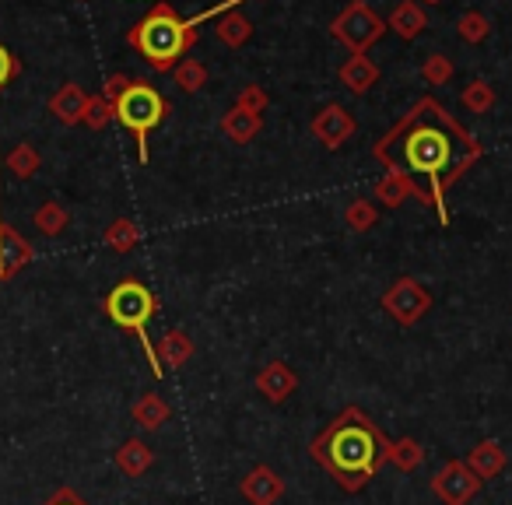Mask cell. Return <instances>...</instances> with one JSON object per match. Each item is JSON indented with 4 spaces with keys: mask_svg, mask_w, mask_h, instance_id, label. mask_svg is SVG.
I'll list each match as a JSON object with an SVG mask.
<instances>
[{
    "mask_svg": "<svg viewBox=\"0 0 512 505\" xmlns=\"http://www.w3.org/2000/svg\"><path fill=\"white\" fill-rule=\"evenodd\" d=\"M232 4H235V8H239V4H242V0H232Z\"/></svg>",
    "mask_w": 512,
    "mask_h": 505,
    "instance_id": "cell-37",
    "label": "cell"
},
{
    "mask_svg": "<svg viewBox=\"0 0 512 505\" xmlns=\"http://www.w3.org/2000/svg\"><path fill=\"white\" fill-rule=\"evenodd\" d=\"M309 130H313V137L323 144V148L337 151L344 141H348V137H355L358 123H355V116H351L348 109L337 106V102H330V106H323L320 113L313 116Z\"/></svg>",
    "mask_w": 512,
    "mask_h": 505,
    "instance_id": "cell-9",
    "label": "cell"
},
{
    "mask_svg": "<svg viewBox=\"0 0 512 505\" xmlns=\"http://www.w3.org/2000/svg\"><path fill=\"white\" fill-rule=\"evenodd\" d=\"M32 264V242L22 239L8 221H0V281H11Z\"/></svg>",
    "mask_w": 512,
    "mask_h": 505,
    "instance_id": "cell-10",
    "label": "cell"
},
{
    "mask_svg": "<svg viewBox=\"0 0 512 505\" xmlns=\"http://www.w3.org/2000/svg\"><path fill=\"white\" fill-rule=\"evenodd\" d=\"M460 102L470 109V113H488L491 106H495V88L488 85V81H470L467 88H463V95H460Z\"/></svg>",
    "mask_w": 512,
    "mask_h": 505,
    "instance_id": "cell-31",
    "label": "cell"
},
{
    "mask_svg": "<svg viewBox=\"0 0 512 505\" xmlns=\"http://www.w3.org/2000/svg\"><path fill=\"white\" fill-rule=\"evenodd\" d=\"M155 355L162 365H172V369H179V365H186L193 358V341L190 334H183V330H169V334L162 337V341L155 344Z\"/></svg>",
    "mask_w": 512,
    "mask_h": 505,
    "instance_id": "cell-21",
    "label": "cell"
},
{
    "mask_svg": "<svg viewBox=\"0 0 512 505\" xmlns=\"http://www.w3.org/2000/svg\"><path fill=\"white\" fill-rule=\"evenodd\" d=\"M372 155L386 172L411 179L435 207L439 225H449V186L467 176V169L484 155V148L467 127H460V120L446 113L442 102L425 95L414 102L411 113H404L379 137Z\"/></svg>",
    "mask_w": 512,
    "mask_h": 505,
    "instance_id": "cell-1",
    "label": "cell"
},
{
    "mask_svg": "<svg viewBox=\"0 0 512 505\" xmlns=\"http://www.w3.org/2000/svg\"><path fill=\"white\" fill-rule=\"evenodd\" d=\"M467 467L474 470L481 481H491V477H498L505 470V449L498 446V442H477V446L470 449Z\"/></svg>",
    "mask_w": 512,
    "mask_h": 505,
    "instance_id": "cell-17",
    "label": "cell"
},
{
    "mask_svg": "<svg viewBox=\"0 0 512 505\" xmlns=\"http://www.w3.org/2000/svg\"><path fill=\"white\" fill-rule=\"evenodd\" d=\"M85 106H88V92L81 85H74V81L60 85L50 99V113L57 116L64 127H78L81 116H85Z\"/></svg>",
    "mask_w": 512,
    "mask_h": 505,
    "instance_id": "cell-12",
    "label": "cell"
},
{
    "mask_svg": "<svg viewBox=\"0 0 512 505\" xmlns=\"http://www.w3.org/2000/svg\"><path fill=\"white\" fill-rule=\"evenodd\" d=\"M242 495L249 505H274L285 495V481L278 477V470L271 467H253L242 477Z\"/></svg>",
    "mask_w": 512,
    "mask_h": 505,
    "instance_id": "cell-11",
    "label": "cell"
},
{
    "mask_svg": "<svg viewBox=\"0 0 512 505\" xmlns=\"http://www.w3.org/2000/svg\"><path fill=\"white\" fill-rule=\"evenodd\" d=\"M488 32H491V22L481 15V11H467V15L456 18V36H460L463 43H470V46L484 43Z\"/></svg>",
    "mask_w": 512,
    "mask_h": 505,
    "instance_id": "cell-29",
    "label": "cell"
},
{
    "mask_svg": "<svg viewBox=\"0 0 512 505\" xmlns=\"http://www.w3.org/2000/svg\"><path fill=\"white\" fill-rule=\"evenodd\" d=\"M218 39L228 46V50H242V46L253 39V22H249L246 15H239V11H225V15L218 18Z\"/></svg>",
    "mask_w": 512,
    "mask_h": 505,
    "instance_id": "cell-20",
    "label": "cell"
},
{
    "mask_svg": "<svg viewBox=\"0 0 512 505\" xmlns=\"http://www.w3.org/2000/svg\"><path fill=\"white\" fill-rule=\"evenodd\" d=\"M113 102H106L102 95H88V106H85V116H81V123H85L88 130H106L109 123H113Z\"/></svg>",
    "mask_w": 512,
    "mask_h": 505,
    "instance_id": "cell-32",
    "label": "cell"
},
{
    "mask_svg": "<svg viewBox=\"0 0 512 505\" xmlns=\"http://www.w3.org/2000/svg\"><path fill=\"white\" fill-rule=\"evenodd\" d=\"M421 460H425V449H421L418 439H397L386 449V463H393V467L404 470V474H414V470L421 467Z\"/></svg>",
    "mask_w": 512,
    "mask_h": 505,
    "instance_id": "cell-23",
    "label": "cell"
},
{
    "mask_svg": "<svg viewBox=\"0 0 512 505\" xmlns=\"http://www.w3.org/2000/svg\"><path fill=\"white\" fill-rule=\"evenodd\" d=\"M127 43L130 50L141 53V60L151 71L169 74L197 43V25H193V18H179L169 0H158L155 8L127 32Z\"/></svg>",
    "mask_w": 512,
    "mask_h": 505,
    "instance_id": "cell-3",
    "label": "cell"
},
{
    "mask_svg": "<svg viewBox=\"0 0 512 505\" xmlns=\"http://www.w3.org/2000/svg\"><path fill=\"white\" fill-rule=\"evenodd\" d=\"M425 25H428V18H425V11L414 4V0H404V4H397V8L390 11V18H386V29L390 32H397L404 43H411V39H418L421 32H425Z\"/></svg>",
    "mask_w": 512,
    "mask_h": 505,
    "instance_id": "cell-15",
    "label": "cell"
},
{
    "mask_svg": "<svg viewBox=\"0 0 512 505\" xmlns=\"http://www.w3.org/2000/svg\"><path fill=\"white\" fill-rule=\"evenodd\" d=\"M295 386H299V379H295V372L288 369L285 362H271L260 369V376H256V390L264 393L271 404H281V400H288L295 393Z\"/></svg>",
    "mask_w": 512,
    "mask_h": 505,
    "instance_id": "cell-13",
    "label": "cell"
},
{
    "mask_svg": "<svg viewBox=\"0 0 512 505\" xmlns=\"http://www.w3.org/2000/svg\"><path fill=\"white\" fill-rule=\"evenodd\" d=\"M383 309L400 327H414L432 309V295H428V288L418 278H397L383 292Z\"/></svg>",
    "mask_w": 512,
    "mask_h": 505,
    "instance_id": "cell-7",
    "label": "cell"
},
{
    "mask_svg": "<svg viewBox=\"0 0 512 505\" xmlns=\"http://www.w3.org/2000/svg\"><path fill=\"white\" fill-rule=\"evenodd\" d=\"M102 242H106L113 253H130V249L141 242V228L134 225L130 218H116L113 225L106 228V235H102Z\"/></svg>",
    "mask_w": 512,
    "mask_h": 505,
    "instance_id": "cell-25",
    "label": "cell"
},
{
    "mask_svg": "<svg viewBox=\"0 0 512 505\" xmlns=\"http://www.w3.org/2000/svg\"><path fill=\"white\" fill-rule=\"evenodd\" d=\"M421 78L432 88L449 85V78H453V60H449L446 53H428L425 64H421Z\"/></svg>",
    "mask_w": 512,
    "mask_h": 505,
    "instance_id": "cell-30",
    "label": "cell"
},
{
    "mask_svg": "<svg viewBox=\"0 0 512 505\" xmlns=\"http://www.w3.org/2000/svg\"><path fill=\"white\" fill-rule=\"evenodd\" d=\"M43 505H88V502L78 495V491H74V488H67V484H64V488H57V491H53V495L46 498Z\"/></svg>",
    "mask_w": 512,
    "mask_h": 505,
    "instance_id": "cell-36",
    "label": "cell"
},
{
    "mask_svg": "<svg viewBox=\"0 0 512 505\" xmlns=\"http://www.w3.org/2000/svg\"><path fill=\"white\" fill-rule=\"evenodd\" d=\"M127 85H130L127 74H109L106 85H102V99H106V102H116V99L123 95V88H127Z\"/></svg>",
    "mask_w": 512,
    "mask_h": 505,
    "instance_id": "cell-35",
    "label": "cell"
},
{
    "mask_svg": "<svg viewBox=\"0 0 512 505\" xmlns=\"http://www.w3.org/2000/svg\"><path fill=\"white\" fill-rule=\"evenodd\" d=\"M344 225L355 228V232H369L372 225H379V207L365 197L351 200L348 211H344Z\"/></svg>",
    "mask_w": 512,
    "mask_h": 505,
    "instance_id": "cell-28",
    "label": "cell"
},
{
    "mask_svg": "<svg viewBox=\"0 0 512 505\" xmlns=\"http://www.w3.org/2000/svg\"><path fill=\"white\" fill-rule=\"evenodd\" d=\"M383 32H386V22L365 4V0H351L348 8L330 22V36L351 53H365L372 43L383 39Z\"/></svg>",
    "mask_w": 512,
    "mask_h": 505,
    "instance_id": "cell-6",
    "label": "cell"
},
{
    "mask_svg": "<svg viewBox=\"0 0 512 505\" xmlns=\"http://www.w3.org/2000/svg\"><path fill=\"white\" fill-rule=\"evenodd\" d=\"M151 463H155V453H151V446L141 439H127L116 449V467L127 477H141L144 470H151Z\"/></svg>",
    "mask_w": 512,
    "mask_h": 505,
    "instance_id": "cell-18",
    "label": "cell"
},
{
    "mask_svg": "<svg viewBox=\"0 0 512 505\" xmlns=\"http://www.w3.org/2000/svg\"><path fill=\"white\" fill-rule=\"evenodd\" d=\"M18 74H22V64H18V57L8 50V46H0V88L11 85Z\"/></svg>",
    "mask_w": 512,
    "mask_h": 505,
    "instance_id": "cell-34",
    "label": "cell"
},
{
    "mask_svg": "<svg viewBox=\"0 0 512 505\" xmlns=\"http://www.w3.org/2000/svg\"><path fill=\"white\" fill-rule=\"evenodd\" d=\"M235 106L246 109V113H253V116H264L267 106H271V99H267V92L260 85H246L239 92V99H235Z\"/></svg>",
    "mask_w": 512,
    "mask_h": 505,
    "instance_id": "cell-33",
    "label": "cell"
},
{
    "mask_svg": "<svg viewBox=\"0 0 512 505\" xmlns=\"http://www.w3.org/2000/svg\"><path fill=\"white\" fill-rule=\"evenodd\" d=\"M432 491L446 505H467L481 491V477L467 467V460H449L439 474L432 477Z\"/></svg>",
    "mask_w": 512,
    "mask_h": 505,
    "instance_id": "cell-8",
    "label": "cell"
},
{
    "mask_svg": "<svg viewBox=\"0 0 512 505\" xmlns=\"http://www.w3.org/2000/svg\"><path fill=\"white\" fill-rule=\"evenodd\" d=\"M337 78H341V85L348 88V92L365 95L372 85H379V67L372 64L365 53H351V57L344 60L341 71H337Z\"/></svg>",
    "mask_w": 512,
    "mask_h": 505,
    "instance_id": "cell-14",
    "label": "cell"
},
{
    "mask_svg": "<svg viewBox=\"0 0 512 505\" xmlns=\"http://www.w3.org/2000/svg\"><path fill=\"white\" fill-rule=\"evenodd\" d=\"M113 116L137 137V158L148 162V137L158 123L169 116V102L162 99L158 88H151L148 81H130L123 88V95L113 102Z\"/></svg>",
    "mask_w": 512,
    "mask_h": 505,
    "instance_id": "cell-5",
    "label": "cell"
},
{
    "mask_svg": "<svg viewBox=\"0 0 512 505\" xmlns=\"http://www.w3.org/2000/svg\"><path fill=\"white\" fill-rule=\"evenodd\" d=\"M4 165H8V172L15 179H32L39 172V165H43V158H39V151L32 144H18V148L8 151Z\"/></svg>",
    "mask_w": 512,
    "mask_h": 505,
    "instance_id": "cell-26",
    "label": "cell"
},
{
    "mask_svg": "<svg viewBox=\"0 0 512 505\" xmlns=\"http://www.w3.org/2000/svg\"><path fill=\"white\" fill-rule=\"evenodd\" d=\"M172 78H176V85L183 88L186 95H193V92H200V88L207 85V67L200 64V60L186 57V60H179V64H176Z\"/></svg>",
    "mask_w": 512,
    "mask_h": 505,
    "instance_id": "cell-27",
    "label": "cell"
},
{
    "mask_svg": "<svg viewBox=\"0 0 512 505\" xmlns=\"http://www.w3.org/2000/svg\"><path fill=\"white\" fill-rule=\"evenodd\" d=\"M428 4H439V0H428Z\"/></svg>",
    "mask_w": 512,
    "mask_h": 505,
    "instance_id": "cell-38",
    "label": "cell"
},
{
    "mask_svg": "<svg viewBox=\"0 0 512 505\" xmlns=\"http://www.w3.org/2000/svg\"><path fill=\"white\" fill-rule=\"evenodd\" d=\"M386 449L390 439L383 428L362 407H348L316 435L309 453L344 491H362L386 463Z\"/></svg>",
    "mask_w": 512,
    "mask_h": 505,
    "instance_id": "cell-2",
    "label": "cell"
},
{
    "mask_svg": "<svg viewBox=\"0 0 512 505\" xmlns=\"http://www.w3.org/2000/svg\"><path fill=\"white\" fill-rule=\"evenodd\" d=\"M32 225L43 235H60L71 225V214H67V207L57 204V200H46V204H39L36 214H32Z\"/></svg>",
    "mask_w": 512,
    "mask_h": 505,
    "instance_id": "cell-24",
    "label": "cell"
},
{
    "mask_svg": "<svg viewBox=\"0 0 512 505\" xmlns=\"http://www.w3.org/2000/svg\"><path fill=\"white\" fill-rule=\"evenodd\" d=\"M102 309H106V316L120 330L137 334V341H141L144 355H148V362H151V372H155V379H162L165 369H162V362H158L155 344H151V337H148V320L158 313V295L151 292L148 285H141L137 278H123L120 285L106 295Z\"/></svg>",
    "mask_w": 512,
    "mask_h": 505,
    "instance_id": "cell-4",
    "label": "cell"
},
{
    "mask_svg": "<svg viewBox=\"0 0 512 505\" xmlns=\"http://www.w3.org/2000/svg\"><path fill=\"white\" fill-rule=\"evenodd\" d=\"M221 134H225L228 141H235V144H249L256 134H260V116L232 106L225 116H221Z\"/></svg>",
    "mask_w": 512,
    "mask_h": 505,
    "instance_id": "cell-19",
    "label": "cell"
},
{
    "mask_svg": "<svg viewBox=\"0 0 512 505\" xmlns=\"http://www.w3.org/2000/svg\"><path fill=\"white\" fill-rule=\"evenodd\" d=\"M407 197H414V200H421L425 207H432V204H428L425 193H421L418 186H414L407 176H393V172H386V176L376 183V200H379V204L397 207V204H404Z\"/></svg>",
    "mask_w": 512,
    "mask_h": 505,
    "instance_id": "cell-16",
    "label": "cell"
},
{
    "mask_svg": "<svg viewBox=\"0 0 512 505\" xmlns=\"http://www.w3.org/2000/svg\"><path fill=\"white\" fill-rule=\"evenodd\" d=\"M134 421L141 428H148V432H155V428H162L165 421H169V404H165L162 397H158V393H144L141 400H137L134 404Z\"/></svg>",
    "mask_w": 512,
    "mask_h": 505,
    "instance_id": "cell-22",
    "label": "cell"
}]
</instances>
